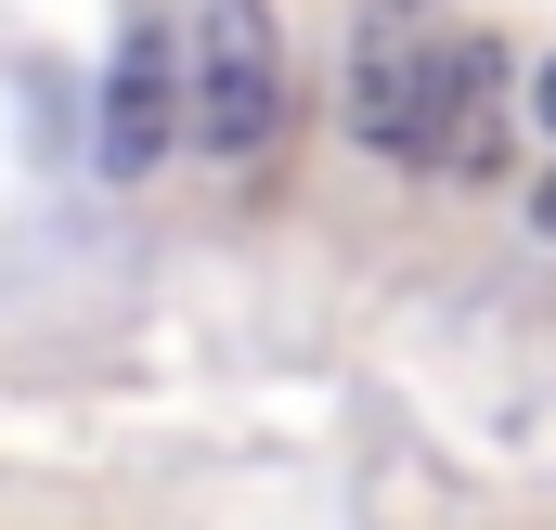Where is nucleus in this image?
Returning a JSON list of instances; mask_svg holds the SVG:
<instances>
[{
  "instance_id": "f257e3e1",
  "label": "nucleus",
  "mask_w": 556,
  "mask_h": 530,
  "mask_svg": "<svg viewBox=\"0 0 556 530\" xmlns=\"http://www.w3.org/2000/svg\"><path fill=\"white\" fill-rule=\"evenodd\" d=\"M492 91H505L492 26H466V13H440V0H376V13L350 26L337 117H350L363 155H389V168H453V181H479V168H505Z\"/></svg>"
},
{
  "instance_id": "f03ea898",
  "label": "nucleus",
  "mask_w": 556,
  "mask_h": 530,
  "mask_svg": "<svg viewBox=\"0 0 556 530\" xmlns=\"http://www.w3.org/2000/svg\"><path fill=\"white\" fill-rule=\"evenodd\" d=\"M285 104H298V65H285V26L273 0H207L181 26V142H207L220 168L273 155Z\"/></svg>"
},
{
  "instance_id": "7ed1b4c3",
  "label": "nucleus",
  "mask_w": 556,
  "mask_h": 530,
  "mask_svg": "<svg viewBox=\"0 0 556 530\" xmlns=\"http://www.w3.org/2000/svg\"><path fill=\"white\" fill-rule=\"evenodd\" d=\"M168 142H181V26H168V13H130V26H117V52H104V117H91V155H104V181H142Z\"/></svg>"
},
{
  "instance_id": "20e7f679",
  "label": "nucleus",
  "mask_w": 556,
  "mask_h": 530,
  "mask_svg": "<svg viewBox=\"0 0 556 530\" xmlns=\"http://www.w3.org/2000/svg\"><path fill=\"white\" fill-rule=\"evenodd\" d=\"M531 117H544V142H556V65H544V78H531Z\"/></svg>"
},
{
  "instance_id": "39448f33",
  "label": "nucleus",
  "mask_w": 556,
  "mask_h": 530,
  "mask_svg": "<svg viewBox=\"0 0 556 530\" xmlns=\"http://www.w3.org/2000/svg\"><path fill=\"white\" fill-rule=\"evenodd\" d=\"M531 220H544V234H556V168H544V181H531Z\"/></svg>"
}]
</instances>
